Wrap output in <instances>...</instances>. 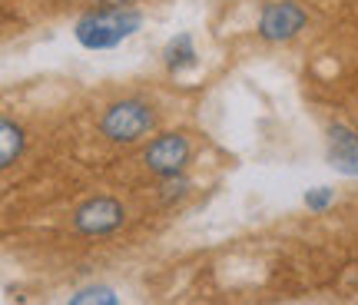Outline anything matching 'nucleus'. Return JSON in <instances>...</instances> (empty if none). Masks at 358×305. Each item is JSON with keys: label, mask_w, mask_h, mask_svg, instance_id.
<instances>
[{"label": "nucleus", "mask_w": 358, "mask_h": 305, "mask_svg": "<svg viewBox=\"0 0 358 305\" xmlns=\"http://www.w3.org/2000/svg\"><path fill=\"white\" fill-rule=\"evenodd\" d=\"M140 27L143 13L133 7H100V10H90L87 17H80L73 27V37L87 50H110L127 37H133Z\"/></svg>", "instance_id": "obj_1"}, {"label": "nucleus", "mask_w": 358, "mask_h": 305, "mask_svg": "<svg viewBox=\"0 0 358 305\" xmlns=\"http://www.w3.org/2000/svg\"><path fill=\"white\" fill-rule=\"evenodd\" d=\"M156 113L150 103L143 100H120L113 106H106V113L100 120V129L106 140L113 143H136L146 133H153Z\"/></svg>", "instance_id": "obj_2"}, {"label": "nucleus", "mask_w": 358, "mask_h": 305, "mask_svg": "<svg viewBox=\"0 0 358 305\" xmlns=\"http://www.w3.org/2000/svg\"><path fill=\"white\" fill-rule=\"evenodd\" d=\"M308 24V13L295 0H268L259 13V37L266 43H285Z\"/></svg>", "instance_id": "obj_3"}, {"label": "nucleus", "mask_w": 358, "mask_h": 305, "mask_svg": "<svg viewBox=\"0 0 358 305\" xmlns=\"http://www.w3.org/2000/svg\"><path fill=\"white\" fill-rule=\"evenodd\" d=\"M189 156H192L189 140H186L182 133H163V136H156V140L146 146V152H143L146 169L156 173L159 179L179 176V173L186 169V163H189Z\"/></svg>", "instance_id": "obj_4"}, {"label": "nucleus", "mask_w": 358, "mask_h": 305, "mask_svg": "<svg viewBox=\"0 0 358 305\" xmlns=\"http://www.w3.org/2000/svg\"><path fill=\"white\" fill-rule=\"evenodd\" d=\"M123 219H127V209L110 199V196H96V199H90L77 209V216H73V226L77 232L83 236H106V232H113V229L123 226Z\"/></svg>", "instance_id": "obj_5"}, {"label": "nucleus", "mask_w": 358, "mask_h": 305, "mask_svg": "<svg viewBox=\"0 0 358 305\" xmlns=\"http://www.w3.org/2000/svg\"><path fill=\"white\" fill-rule=\"evenodd\" d=\"M329 163L342 176H358V133L335 123L329 127Z\"/></svg>", "instance_id": "obj_6"}, {"label": "nucleus", "mask_w": 358, "mask_h": 305, "mask_svg": "<svg viewBox=\"0 0 358 305\" xmlns=\"http://www.w3.org/2000/svg\"><path fill=\"white\" fill-rule=\"evenodd\" d=\"M163 64L166 70L179 73V70H186V66H196V47H192V37L189 34H179L166 43V50H163Z\"/></svg>", "instance_id": "obj_7"}, {"label": "nucleus", "mask_w": 358, "mask_h": 305, "mask_svg": "<svg viewBox=\"0 0 358 305\" xmlns=\"http://www.w3.org/2000/svg\"><path fill=\"white\" fill-rule=\"evenodd\" d=\"M0 140H3V150H0V166H10L20 152H24V129L10 123V120H3L0 123Z\"/></svg>", "instance_id": "obj_8"}, {"label": "nucleus", "mask_w": 358, "mask_h": 305, "mask_svg": "<svg viewBox=\"0 0 358 305\" xmlns=\"http://www.w3.org/2000/svg\"><path fill=\"white\" fill-rule=\"evenodd\" d=\"M73 305H87V302H106V305H116V295L113 289H106V285H90V289H80L73 299Z\"/></svg>", "instance_id": "obj_9"}, {"label": "nucleus", "mask_w": 358, "mask_h": 305, "mask_svg": "<svg viewBox=\"0 0 358 305\" xmlns=\"http://www.w3.org/2000/svg\"><path fill=\"white\" fill-rule=\"evenodd\" d=\"M335 199V190H329V186H315V190L306 192V206L308 209H315V213H322V209H329Z\"/></svg>", "instance_id": "obj_10"}, {"label": "nucleus", "mask_w": 358, "mask_h": 305, "mask_svg": "<svg viewBox=\"0 0 358 305\" xmlns=\"http://www.w3.org/2000/svg\"><path fill=\"white\" fill-rule=\"evenodd\" d=\"M186 190H189V183L182 179V173H179V176H166V179H163V199H166V203L179 199Z\"/></svg>", "instance_id": "obj_11"}, {"label": "nucleus", "mask_w": 358, "mask_h": 305, "mask_svg": "<svg viewBox=\"0 0 358 305\" xmlns=\"http://www.w3.org/2000/svg\"><path fill=\"white\" fill-rule=\"evenodd\" d=\"M93 3H100V7H133L136 0H93Z\"/></svg>", "instance_id": "obj_12"}]
</instances>
